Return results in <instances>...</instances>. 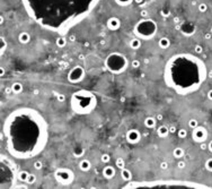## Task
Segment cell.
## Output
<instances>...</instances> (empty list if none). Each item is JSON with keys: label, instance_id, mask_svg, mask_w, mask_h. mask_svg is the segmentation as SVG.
<instances>
[{"label": "cell", "instance_id": "cell-21", "mask_svg": "<svg viewBox=\"0 0 212 189\" xmlns=\"http://www.w3.org/2000/svg\"><path fill=\"white\" fill-rule=\"evenodd\" d=\"M158 45H159L160 49L166 50V49H168V48L170 47V40H169L168 37H166V36H162L161 39H159Z\"/></svg>", "mask_w": 212, "mask_h": 189}, {"label": "cell", "instance_id": "cell-6", "mask_svg": "<svg viewBox=\"0 0 212 189\" xmlns=\"http://www.w3.org/2000/svg\"><path fill=\"white\" fill-rule=\"evenodd\" d=\"M104 66L106 70L113 75H121L126 71L129 67V60L125 55L119 51H113L104 60Z\"/></svg>", "mask_w": 212, "mask_h": 189}, {"label": "cell", "instance_id": "cell-43", "mask_svg": "<svg viewBox=\"0 0 212 189\" xmlns=\"http://www.w3.org/2000/svg\"><path fill=\"white\" fill-rule=\"evenodd\" d=\"M200 147H201V150H202V151H204V150H208V144H207V142H204V143H201V144H200Z\"/></svg>", "mask_w": 212, "mask_h": 189}, {"label": "cell", "instance_id": "cell-41", "mask_svg": "<svg viewBox=\"0 0 212 189\" xmlns=\"http://www.w3.org/2000/svg\"><path fill=\"white\" fill-rule=\"evenodd\" d=\"M177 166L180 168V169H185V166H186V162L184 161V160H178V162H177Z\"/></svg>", "mask_w": 212, "mask_h": 189}, {"label": "cell", "instance_id": "cell-50", "mask_svg": "<svg viewBox=\"0 0 212 189\" xmlns=\"http://www.w3.org/2000/svg\"><path fill=\"white\" fill-rule=\"evenodd\" d=\"M69 40H70L71 42H75V41H76V36H75L73 34H71V35H70V37H69Z\"/></svg>", "mask_w": 212, "mask_h": 189}, {"label": "cell", "instance_id": "cell-16", "mask_svg": "<svg viewBox=\"0 0 212 189\" xmlns=\"http://www.w3.org/2000/svg\"><path fill=\"white\" fill-rule=\"evenodd\" d=\"M30 39H32L30 34L26 31L20 32V33L18 34V42H19L20 44H28L30 42Z\"/></svg>", "mask_w": 212, "mask_h": 189}, {"label": "cell", "instance_id": "cell-15", "mask_svg": "<svg viewBox=\"0 0 212 189\" xmlns=\"http://www.w3.org/2000/svg\"><path fill=\"white\" fill-rule=\"evenodd\" d=\"M102 173H103V177H104L105 179L111 180V179H113V178L116 176V169H115L113 165H105V166L103 168Z\"/></svg>", "mask_w": 212, "mask_h": 189}, {"label": "cell", "instance_id": "cell-14", "mask_svg": "<svg viewBox=\"0 0 212 189\" xmlns=\"http://www.w3.org/2000/svg\"><path fill=\"white\" fill-rule=\"evenodd\" d=\"M106 27L110 31H119L121 27V21L119 17L116 16H111L107 21H106Z\"/></svg>", "mask_w": 212, "mask_h": 189}, {"label": "cell", "instance_id": "cell-20", "mask_svg": "<svg viewBox=\"0 0 212 189\" xmlns=\"http://www.w3.org/2000/svg\"><path fill=\"white\" fill-rule=\"evenodd\" d=\"M141 47H142V40L141 39H139V37L135 36L134 39H132L130 41V48L132 50H139Z\"/></svg>", "mask_w": 212, "mask_h": 189}, {"label": "cell", "instance_id": "cell-47", "mask_svg": "<svg viewBox=\"0 0 212 189\" xmlns=\"http://www.w3.org/2000/svg\"><path fill=\"white\" fill-rule=\"evenodd\" d=\"M207 96H208V98H209L210 101H212V89H211V90H209V92H208Z\"/></svg>", "mask_w": 212, "mask_h": 189}, {"label": "cell", "instance_id": "cell-18", "mask_svg": "<svg viewBox=\"0 0 212 189\" xmlns=\"http://www.w3.org/2000/svg\"><path fill=\"white\" fill-rule=\"evenodd\" d=\"M157 119L156 117H152V116H148L146 117V119L143 120V124H145V127L148 128V129H153L156 125H157Z\"/></svg>", "mask_w": 212, "mask_h": 189}, {"label": "cell", "instance_id": "cell-35", "mask_svg": "<svg viewBox=\"0 0 212 189\" xmlns=\"http://www.w3.org/2000/svg\"><path fill=\"white\" fill-rule=\"evenodd\" d=\"M0 41H1V48H0V53H1V56H2V55L5 53V51H6V48H7V43H6V41H5V37H3V36H1Z\"/></svg>", "mask_w": 212, "mask_h": 189}, {"label": "cell", "instance_id": "cell-27", "mask_svg": "<svg viewBox=\"0 0 212 189\" xmlns=\"http://www.w3.org/2000/svg\"><path fill=\"white\" fill-rule=\"evenodd\" d=\"M55 44L59 47V48H64L67 45V39L64 36H59L57 40H55Z\"/></svg>", "mask_w": 212, "mask_h": 189}, {"label": "cell", "instance_id": "cell-17", "mask_svg": "<svg viewBox=\"0 0 212 189\" xmlns=\"http://www.w3.org/2000/svg\"><path fill=\"white\" fill-rule=\"evenodd\" d=\"M78 166H79V169H80L83 172H88L91 169V163L88 158H83V160H80Z\"/></svg>", "mask_w": 212, "mask_h": 189}, {"label": "cell", "instance_id": "cell-45", "mask_svg": "<svg viewBox=\"0 0 212 189\" xmlns=\"http://www.w3.org/2000/svg\"><path fill=\"white\" fill-rule=\"evenodd\" d=\"M169 132H170V134L177 132V128H176L175 126H169Z\"/></svg>", "mask_w": 212, "mask_h": 189}, {"label": "cell", "instance_id": "cell-37", "mask_svg": "<svg viewBox=\"0 0 212 189\" xmlns=\"http://www.w3.org/2000/svg\"><path fill=\"white\" fill-rule=\"evenodd\" d=\"M140 66H141V61H140V60H138V59L132 60V63H131V67H132L133 69H138V68H140Z\"/></svg>", "mask_w": 212, "mask_h": 189}, {"label": "cell", "instance_id": "cell-51", "mask_svg": "<svg viewBox=\"0 0 212 189\" xmlns=\"http://www.w3.org/2000/svg\"><path fill=\"white\" fill-rule=\"evenodd\" d=\"M134 2H135L137 5H143L145 0H134Z\"/></svg>", "mask_w": 212, "mask_h": 189}, {"label": "cell", "instance_id": "cell-46", "mask_svg": "<svg viewBox=\"0 0 212 189\" xmlns=\"http://www.w3.org/2000/svg\"><path fill=\"white\" fill-rule=\"evenodd\" d=\"M5 93H6L7 95H9V94H11V93H14V92H13V89H11V86H10V87H7V89L5 90Z\"/></svg>", "mask_w": 212, "mask_h": 189}, {"label": "cell", "instance_id": "cell-48", "mask_svg": "<svg viewBox=\"0 0 212 189\" xmlns=\"http://www.w3.org/2000/svg\"><path fill=\"white\" fill-rule=\"evenodd\" d=\"M156 119H157L158 121H161V120L164 119V117H162V114H157V116H156Z\"/></svg>", "mask_w": 212, "mask_h": 189}, {"label": "cell", "instance_id": "cell-28", "mask_svg": "<svg viewBox=\"0 0 212 189\" xmlns=\"http://www.w3.org/2000/svg\"><path fill=\"white\" fill-rule=\"evenodd\" d=\"M115 165H116L118 169L122 170V169L125 168V161H124L122 158H118L116 160H115Z\"/></svg>", "mask_w": 212, "mask_h": 189}, {"label": "cell", "instance_id": "cell-5", "mask_svg": "<svg viewBox=\"0 0 212 189\" xmlns=\"http://www.w3.org/2000/svg\"><path fill=\"white\" fill-rule=\"evenodd\" d=\"M123 188H208V186L192 182V181H181V180H156V181H131L124 185Z\"/></svg>", "mask_w": 212, "mask_h": 189}, {"label": "cell", "instance_id": "cell-40", "mask_svg": "<svg viewBox=\"0 0 212 189\" xmlns=\"http://www.w3.org/2000/svg\"><path fill=\"white\" fill-rule=\"evenodd\" d=\"M159 166H160V169H161V170H167V169L169 168V163H168L167 161H161Z\"/></svg>", "mask_w": 212, "mask_h": 189}, {"label": "cell", "instance_id": "cell-12", "mask_svg": "<svg viewBox=\"0 0 212 189\" xmlns=\"http://www.w3.org/2000/svg\"><path fill=\"white\" fill-rule=\"evenodd\" d=\"M142 138V135L140 132V130L138 129H129L125 134V139L129 144H132V145H135L138 144Z\"/></svg>", "mask_w": 212, "mask_h": 189}, {"label": "cell", "instance_id": "cell-34", "mask_svg": "<svg viewBox=\"0 0 212 189\" xmlns=\"http://www.w3.org/2000/svg\"><path fill=\"white\" fill-rule=\"evenodd\" d=\"M208 5L207 3H204V2H202V3H200L199 6H197V10L200 11V13H207L208 11Z\"/></svg>", "mask_w": 212, "mask_h": 189}, {"label": "cell", "instance_id": "cell-13", "mask_svg": "<svg viewBox=\"0 0 212 189\" xmlns=\"http://www.w3.org/2000/svg\"><path fill=\"white\" fill-rule=\"evenodd\" d=\"M180 30H181L183 35H185V36H191V35H193V34L195 33L196 27H195V25H194L193 23L184 22L183 24H181Z\"/></svg>", "mask_w": 212, "mask_h": 189}, {"label": "cell", "instance_id": "cell-25", "mask_svg": "<svg viewBox=\"0 0 212 189\" xmlns=\"http://www.w3.org/2000/svg\"><path fill=\"white\" fill-rule=\"evenodd\" d=\"M173 155H174V158H175L180 160V158H184V155H185V151L183 150L182 147H176V148H174V151H173Z\"/></svg>", "mask_w": 212, "mask_h": 189}, {"label": "cell", "instance_id": "cell-38", "mask_svg": "<svg viewBox=\"0 0 212 189\" xmlns=\"http://www.w3.org/2000/svg\"><path fill=\"white\" fill-rule=\"evenodd\" d=\"M35 181H36V176L35 174H33V173H30V176H28V179H27V184L28 185H33V184H35Z\"/></svg>", "mask_w": 212, "mask_h": 189}, {"label": "cell", "instance_id": "cell-31", "mask_svg": "<svg viewBox=\"0 0 212 189\" xmlns=\"http://www.w3.org/2000/svg\"><path fill=\"white\" fill-rule=\"evenodd\" d=\"M43 162L41 161V160H35V162L33 163V168L35 169V170H42L43 169Z\"/></svg>", "mask_w": 212, "mask_h": 189}, {"label": "cell", "instance_id": "cell-1", "mask_svg": "<svg viewBox=\"0 0 212 189\" xmlns=\"http://www.w3.org/2000/svg\"><path fill=\"white\" fill-rule=\"evenodd\" d=\"M2 138L13 158L28 160L45 150L49 142V125L37 110L20 106L6 117Z\"/></svg>", "mask_w": 212, "mask_h": 189}, {"label": "cell", "instance_id": "cell-7", "mask_svg": "<svg viewBox=\"0 0 212 189\" xmlns=\"http://www.w3.org/2000/svg\"><path fill=\"white\" fill-rule=\"evenodd\" d=\"M16 166L9 160H6L5 156H1L0 160V188H15V180L17 179Z\"/></svg>", "mask_w": 212, "mask_h": 189}, {"label": "cell", "instance_id": "cell-26", "mask_svg": "<svg viewBox=\"0 0 212 189\" xmlns=\"http://www.w3.org/2000/svg\"><path fill=\"white\" fill-rule=\"evenodd\" d=\"M114 1L120 7H129L134 2V0H114Z\"/></svg>", "mask_w": 212, "mask_h": 189}, {"label": "cell", "instance_id": "cell-9", "mask_svg": "<svg viewBox=\"0 0 212 189\" xmlns=\"http://www.w3.org/2000/svg\"><path fill=\"white\" fill-rule=\"evenodd\" d=\"M53 177L59 185L70 186L75 180V172L69 168H59L54 171Z\"/></svg>", "mask_w": 212, "mask_h": 189}, {"label": "cell", "instance_id": "cell-33", "mask_svg": "<svg viewBox=\"0 0 212 189\" xmlns=\"http://www.w3.org/2000/svg\"><path fill=\"white\" fill-rule=\"evenodd\" d=\"M197 126H199V121H197V119L192 118V119L188 120V127H190L191 129H194V128H196Z\"/></svg>", "mask_w": 212, "mask_h": 189}, {"label": "cell", "instance_id": "cell-32", "mask_svg": "<svg viewBox=\"0 0 212 189\" xmlns=\"http://www.w3.org/2000/svg\"><path fill=\"white\" fill-rule=\"evenodd\" d=\"M100 161H102L104 164H107V163L111 161V155L107 154V153H103V154L100 155Z\"/></svg>", "mask_w": 212, "mask_h": 189}, {"label": "cell", "instance_id": "cell-3", "mask_svg": "<svg viewBox=\"0 0 212 189\" xmlns=\"http://www.w3.org/2000/svg\"><path fill=\"white\" fill-rule=\"evenodd\" d=\"M208 77L209 71L205 63L191 53L174 55L164 68L165 84L181 96L196 92Z\"/></svg>", "mask_w": 212, "mask_h": 189}, {"label": "cell", "instance_id": "cell-10", "mask_svg": "<svg viewBox=\"0 0 212 189\" xmlns=\"http://www.w3.org/2000/svg\"><path fill=\"white\" fill-rule=\"evenodd\" d=\"M85 76H86L85 68L83 66H75L68 73L67 78L71 84H79L80 82H83L85 79Z\"/></svg>", "mask_w": 212, "mask_h": 189}, {"label": "cell", "instance_id": "cell-8", "mask_svg": "<svg viewBox=\"0 0 212 189\" xmlns=\"http://www.w3.org/2000/svg\"><path fill=\"white\" fill-rule=\"evenodd\" d=\"M158 32V25L156 21L150 18H142L133 27L134 36L141 39L142 41H150L152 40Z\"/></svg>", "mask_w": 212, "mask_h": 189}, {"label": "cell", "instance_id": "cell-53", "mask_svg": "<svg viewBox=\"0 0 212 189\" xmlns=\"http://www.w3.org/2000/svg\"><path fill=\"white\" fill-rule=\"evenodd\" d=\"M85 47H86V48H88V47H89V43H88V42H87V43H85Z\"/></svg>", "mask_w": 212, "mask_h": 189}, {"label": "cell", "instance_id": "cell-4", "mask_svg": "<svg viewBox=\"0 0 212 189\" xmlns=\"http://www.w3.org/2000/svg\"><path fill=\"white\" fill-rule=\"evenodd\" d=\"M97 103V96L88 90H79L70 97V109L78 116L90 114L96 109Z\"/></svg>", "mask_w": 212, "mask_h": 189}, {"label": "cell", "instance_id": "cell-36", "mask_svg": "<svg viewBox=\"0 0 212 189\" xmlns=\"http://www.w3.org/2000/svg\"><path fill=\"white\" fill-rule=\"evenodd\" d=\"M205 169L209 171V172H212V158H208L205 161V164H204Z\"/></svg>", "mask_w": 212, "mask_h": 189}, {"label": "cell", "instance_id": "cell-42", "mask_svg": "<svg viewBox=\"0 0 212 189\" xmlns=\"http://www.w3.org/2000/svg\"><path fill=\"white\" fill-rule=\"evenodd\" d=\"M140 15H141V17L142 18H147V16H148V11L145 9V10H141L140 11Z\"/></svg>", "mask_w": 212, "mask_h": 189}, {"label": "cell", "instance_id": "cell-49", "mask_svg": "<svg viewBox=\"0 0 212 189\" xmlns=\"http://www.w3.org/2000/svg\"><path fill=\"white\" fill-rule=\"evenodd\" d=\"M208 150L212 153V140H210V142L208 143Z\"/></svg>", "mask_w": 212, "mask_h": 189}, {"label": "cell", "instance_id": "cell-24", "mask_svg": "<svg viewBox=\"0 0 212 189\" xmlns=\"http://www.w3.org/2000/svg\"><path fill=\"white\" fill-rule=\"evenodd\" d=\"M11 89H13L14 94H20V93L23 92V90H24V86H23L22 83H19V82H15V83L11 85Z\"/></svg>", "mask_w": 212, "mask_h": 189}, {"label": "cell", "instance_id": "cell-22", "mask_svg": "<svg viewBox=\"0 0 212 189\" xmlns=\"http://www.w3.org/2000/svg\"><path fill=\"white\" fill-rule=\"evenodd\" d=\"M28 176H30V172H28V171L22 170V171H19L18 174H17V180L20 181V182H26L27 179H28ZM26 184H27V182H26Z\"/></svg>", "mask_w": 212, "mask_h": 189}, {"label": "cell", "instance_id": "cell-55", "mask_svg": "<svg viewBox=\"0 0 212 189\" xmlns=\"http://www.w3.org/2000/svg\"><path fill=\"white\" fill-rule=\"evenodd\" d=\"M211 33H212V27H211Z\"/></svg>", "mask_w": 212, "mask_h": 189}, {"label": "cell", "instance_id": "cell-44", "mask_svg": "<svg viewBox=\"0 0 212 189\" xmlns=\"http://www.w3.org/2000/svg\"><path fill=\"white\" fill-rule=\"evenodd\" d=\"M57 98H58V101H59V102H64V101H65V96H64L63 94L58 95V96H57Z\"/></svg>", "mask_w": 212, "mask_h": 189}, {"label": "cell", "instance_id": "cell-2", "mask_svg": "<svg viewBox=\"0 0 212 189\" xmlns=\"http://www.w3.org/2000/svg\"><path fill=\"white\" fill-rule=\"evenodd\" d=\"M30 18L41 27L64 34L83 22L100 0H20Z\"/></svg>", "mask_w": 212, "mask_h": 189}, {"label": "cell", "instance_id": "cell-39", "mask_svg": "<svg viewBox=\"0 0 212 189\" xmlns=\"http://www.w3.org/2000/svg\"><path fill=\"white\" fill-rule=\"evenodd\" d=\"M194 51H195L197 55H201V53L203 52V47H202L201 44H196V45L194 47Z\"/></svg>", "mask_w": 212, "mask_h": 189}, {"label": "cell", "instance_id": "cell-54", "mask_svg": "<svg viewBox=\"0 0 212 189\" xmlns=\"http://www.w3.org/2000/svg\"><path fill=\"white\" fill-rule=\"evenodd\" d=\"M209 77H212V71H210V73H209Z\"/></svg>", "mask_w": 212, "mask_h": 189}, {"label": "cell", "instance_id": "cell-19", "mask_svg": "<svg viewBox=\"0 0 212 189\" xmlns=\"http://www.w3.org/2000/svg\"><path fill=\"white\" fill-rule=\"evenodd\" d=\"M169 127L165 126V125H161L160 127H158L157 129V135L160 137V138H165L169 135Z\"/></svg>", "mask_w": 212, "mask_h": 189}, {"label": "cell", "instance_id": "cell-52", "mask_svg": "<svg viewBox=\"0 0 212 189\" xmlns=\"http://www.w3.org/2000/svg\"><path fill=\"white\" fill-rule=\"evenodd\" d=\"M211 36H212V33H211V32H210V33H207V34L204 35V37H205L207 40H209V39H210Z\"/></svg>", "mask_w": 212, "mask_h": 189}, {"label": "cell", "instance_id": "cell-30", "mask_svg": "<svg viewBox=\"0 0 212 189\" xmlns=\"http://www.w3.org/2000/svg\"><path fill=\"white\" fill-rule=\"evenodd\" d=\"M72 153H73V156H76V158H80V156H83V155H84L85 151H84V148L78 147V148H75Z\"/></svg>", "mask_w": 212, "mask_h": 189}, {"label": "cell", "instance_id": "cell-11", "mask_svg": "<svg viewBox=\"0 0 212 189\" xmlns=\"http://www.w3.org/2000/svg\"><path fill=\"white\" fill-rule=\"evenodd\" d=\"M208 136H209V134H208V130L205 127L199 125L196 128L192 129V139H193V142H195L197 144L207 142Z\"/></svg>", "mask_w": 212, "mask_h": 189}, {"label": "cell", "instance_id": "cell-23", "mask_svg": "<svg viewBox=\"0 0 212 189\" xmlns=\"http://www.w3.org/2000/svg\"><path fill=\"white\" fill-rule=\"evenodd\" d=\"M121 177L124 181H131L132 180V172L129 169L124 168L121 170Z\"/></svg>", "mask_w": 212, "mask_h": 189}, {"label": "cell", "instance_id": "cell-29", "mask_svg": "<svg viewBox=\"0 0 212 189\" xmlns=\"http://www.w3.org/2000/svg\"><path fill=\"white\" fill-rule=\"evenodd\" d=\"M176 134H177L178 138H181V139H184V138H186V137H187V135H188L187 130H186V129H184V128H181V129H178Z\"/></svg>", "mask_w": 212, "mask_h": 189}]
</instances>
